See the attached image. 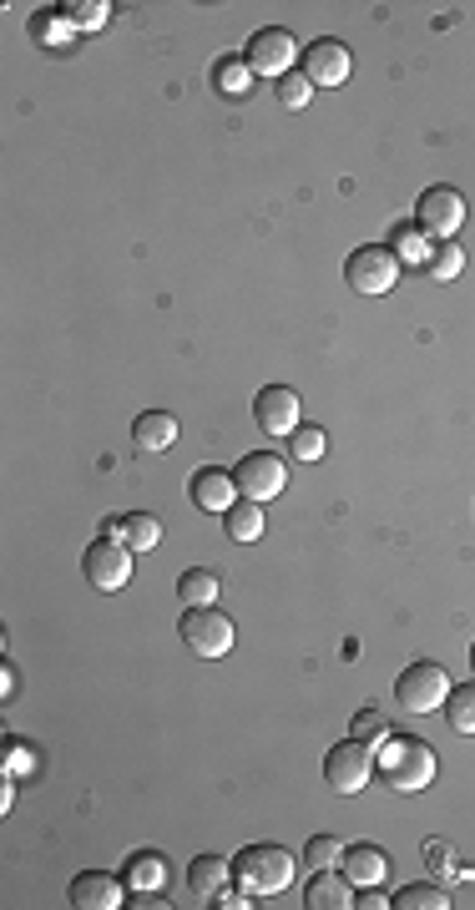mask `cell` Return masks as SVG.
Instances as JSON below:
<instances>
[{"label": "cell", "mask_w": 475, "mask_h": 910, "mask_svg": "<svg viewBox=\"0 0 475 910\" xmlns=\"http://www.w3.org/2000/svg\"><path fill=\"white\" fill-rule=\"evenodd\" d=\"M374 769L384 774V784L399 794H420L436 784V749L425 739H415V734H390V739L380 744V753H374Z\"/></svg>", "instance_id": "obj_1"}, {"label": "cell", "mask_w": 475, "mask_h": 910, "mask_svg": "<svg viewBox=\"0 0 475 910\" xmlns=\"http://www.w3.org/2000/svg\"><path fill=\"white\" fill-rule=\"evenodd\" d=\"M0 693H5V699H11V693H15V668H11V663H5V668H0Z\"/></svg>", "instance_id": "obj_36"}, {"label": "cell", "mask_w": 475, "mask_h": 910, "mask_svg": "<svg viewBox=\"0 0 475 910\" xmlns=\"http://www.w3.org/2000/svg\"><path fill=\"white\" fill-rule=\"evenodd\" d=\"M223 527H228V537H233V541H258V537H264V506L243 496V502H233L223 511Z\"/></svg>", "instance_id": "obj_21"}, {"label": "cell", "mask_w": 475, "mask_h": 910, "mask_svg": "<svg viewBox=\"0 0 475 910\" xmlns=\"http://www.w3.org/2000/svg\"><path fill=\"white\" fill-rule=\"evenodd\" d=\"M81 572H86V581H92L96 592H121L132 581V546L112 537L92 541L86 556H81Z\"/></svg>", "instance_id": "obj_8"}, {"label": "cell", "mask_w": 475, "mask_h": 910, "mask_svg": "<svg viewBox=\"0 0 475 910\" xmlns=\"http://www.w3.org/2000/svg\"><path fill=\"white\" fill-rule=\"evenodd\" d=\"M324 450H329V436H324V430H318V425H299V430H293L289 436V456L293 461H324Z\"/></svg>", "instance_id": "obj_26"}, {"label": "cell", "mask_w": 475, "mask_h": 910, "mask_svg": "<svg viewBox=\"0 0 475 910\" xmlns=\"http://www.w3.org/2000/svg\"><path fill=\"white\" fill-rule=\"evenodd\" d=\"M177 602L183 607H218V572L193 567L177 577Z\"/></svg>", "instance_id": "obj_20"}, {"label": "cell", "mask_w": 475, "mask_h": 910, "mask_svg": "<svg viewBox=\"0 0 475 910\" xmlns=\"http://www.w3.org/2000/svg\"><path fill=\"white\" fill-rule=\"evenodd\" d=\"M395 906L399 910H445L450 896L440 890V885H405V890H395Z\"/></svg>", "instance_id": "obj_27"}, {"label": "cell", "mask_w": 475, "mask_h": 910, "mask_svg": "<svg viewBox=\"0 0 475 910\" xmlns=\"http://www.w3.org/2000/svg\"><path fill=\"white\" fill-rule=\"evenodd\" d=\"M121 527H127V516H106V521H102V537L121 541Z\"/></svg>", "instance_id": "obj_35"}, {"label": "cell", "mask_w": 475, "mask_h": 910, "mask_svg": "<svg viewBox=\"0 0 475 910\" xmlns=\"http://www.w3.org/2000/svg\"><path fill=\"white\" fill-rule=\"evenodd\" d=\"M349 739H359V744H370V749H380V744L390 739V724H384V713H380V709L355 713V724H349Z\"/></svg>", "instance_id": "obj_28"}, {"label": "cell", "mask_w": 475, "mask_h": 910, "mask_svg": "<svg viewBox=\"0 0 475 910\" xmlns=\"http://www.w3.org/2000/svg\"><path fill=\"white\" fill-rule=\"evenodd\" d=\"M127 885H132L137 896H162V885H167V860H162L158 850L132 855V865H127Z\"/></svg>", "instance_id": "obj_19"}, {"label": "cell", "mask_w": 475, "mask_h": 910, "mask_svg": "<svg viewBox=\"0 0 475 910\" xmlns=\"http://www.w3.org/2000/svg\"><path fill=\"white\" fill-rule=\"evenodd\" d=\"M304 860H309V871H334V860H344V844L334 834H314L304 844Z\"/></svg>", "instance_id": "obj_31"}, {"label": "cell", "mask_w": 475, "mask_h": 910, "mask_svg": "<svg viewBox=\"0 0 475 910\" xmlns=\"http://www.w3.org/2000/svg\"><path fill=\"white\" fill-rule=\"evenodd\" d=\"M233 491H238V481H233V471H223V465H198L193 481H187V496H193L202 511H218V516L238 502Z\"/></svg>", "instance_id": "obj_14"}, {"label": "cell", "mask_w": 475, "mask_h": 910, "mask_svg": "<svg viewBox=\"0 0 475 910\" xmlns=\"http://www.w3.org/2000/svg\"><path fill=\"white\" fill-rule=\"evenodd\" d=\"M425 865H430V871H450V844L445 840H425Z\"/></svg>", "instance_id": "obj_33"}, {"label": "cell", "mask_w": 475, "mask_h": 910, "mask_svg": "<svg viewBox=\"0 0 475 910\" xmlns=\"http://www.w3.org/2000/svg\"><path fill=\"white\" fill-rule=\"evenodd\" d=\"M11 799H15V784H11V774H5V784H0V815L11 809Z\"/></svg>", "instance_id": "obj_37"}, {"label": "cell", "mask_w": 475, "mask_h": 910, "mask_svg": "<svg viewBox=\"0 0 475 910\" xmlns=\"http://www.w3.org/2000/svg\"><path fill=\"white\" fill-rule=\"evenodd\" d=\"M299 61H304V77L314 81V87H344V81H349V67H355V61H349V46L334 36L309 41Z\"/></svg>", "instance_id": "obj_12"}, {"label": "cell", "mask_w": 475, "mask_h": 910, "mask_svg": "<svg viewBox=\"0 0 475 910\" xmlns=\"http://www.w3.org/2000/svg\"><path fill=\"white\" fill-rule=\"evenodd\" d=\"M233 875L253 896H278L293 885V855L283 844H248V850H238Z\"/></svg>", "instance_id": "obj_2"}, {"label": "cell", "mask_w": 475, "mask_h": 910, "mask_svg": "<svg viewBox=\"0 0 475 910\" xmlns=\"http://www.w3.org/2000/svg\"><path fill=\"white\" fill-rule=\"evenodd\" d=\"M415 223H420L425 238H436V243H445V238L461 233L465 223V198L455 193V187H425L420 203H415Z\"/></svg>", "instance_id": "obj_10"}, {"label": "cell", "mask_w": 475, "mask_h": 910, "mask_svg": "<svg viewBox=\"0 0 475 910\" xmlns=\"http://www.w3.org/2000/svg\"><path fill=\"white\" fill-rule=\"evenodd\" d=\"M324 779L334 794H359L374 779V749L359 739H344L324 753Z\"/></svg>", "instance_id": "obj_9"}, {"label": "cell", "mask_w": 475, "mask_h": 910, "mask_svg": "<svg viewBox=\"0 0 475 910\" xmlns=\"http://www.w3.org/2000/svg\"><path fill=\"white\" fill-rule=\"evenodd\" d=\"M430 278L436 284H450V278H461V268H465V249L455 243V238H445V243H436V253H430Z\"/></svg>", "instance_id": "obj_25"}, {"label": "cell", "mask_w": 475, "mask_h": 910, "mask_svg": "<svg viewBox=\"0 0 475 910\" xmlns=\"http://www.w3.org/2000/svg\"><path fill=\"white\" fill-rule=\"evenodd\" d=\"M445 718L455 734H465V739H475V678L471 683H455L445 699Z\"/></svg>", "instance_id": "obj_22"}, {"label": "cell", "mask_w": 475, "mask_h": 910, "mask_svg": "<svg viewBox=\"0 0 475 910\" xmlns=\"http://www.w3.org/2000/svg\"><path fill=\"white\" fill-rule=\"evenodd\" d=\"M355 906H364V910H384V906H395V900H390V896H380V890H370V885H364V896H359Z\"/></svg>", "instance_id": "obj_34"}, {"label": "cell", "mask_w": 475, "mask_h": 910, "mask_svg": "<svg viewBox=\"0 0 475 910\" xmlns=\"http://www.w3.org/2000/svg\"><path fill=\"white\" fill-rule=\"evenodd\" d=\"M304 906L309 910H349L355 906V880L349 875H334V871H314L304 890Z\"/></svg>", "instance_id": "obj_17"}, {"label": "cell", "mask_w": 475, "mask_h": 910, "mask_svg": "<svg viewBox=\"0 0 475 910\" xmlns=\"http://www.w3.org/2000/svg\"><path fill=\"white\" fill-rule=\"evenodd\" d=\"M278 102L289 106V112H304L314 102V81L304 71H289V77H278Z\"/></svg>", "instance_id": "obj_29"}, {"label": "cell", "mask_w": 475, "mask_h": 910, "mask_svg": "<svg viewBox=\"0 0 475 910\" xmlns=\"http://www.w3.org/2000/svg\"><path fill=\"white\" fill-rule=\"evenodd\" d=\"M384 871H390V860H384L380 844H355V850H344V875L355 885H380Z\"/></svg>", "instance_id": "obj_18"}, {"label": "cell", "mask_w": 475, "mask_h": 910, "mask_svg": "<svg viewBox=\"0 0 475 910\" xmlns=\"http://www.w3.org/2000/svg\"><path fill=\"white\" fill-rule=\"evenodd\" d=\"M177 633L193 647V658H228L233 653V618H223L218 607H187Z\"/></svg>", "instance_id": "obj_4"}, {"label": "cell", "mask_w": 475, "mask_h": 910, "mask_svg": "<svg viewBox=\"0 0 475 910\" xmlns=\"http://www.w3.org/2000/svg\"><path fill=\"white\" fill-rule=\"evenodd\" d=\"M228 885H233V865H228V855H198L193 865H187V890H193V900H202V906H212Z\"/></svg>", "instance_id": "obj_15"}, {"label": "cell", "mask_w": 475, "mask_h": 910, "mask_svg": "<svg viewBox=\"0 0 475 910\" xmlns=\"http://www.w3.org/2000/svg\"><path fill=\"white\" fill-rule=\"evenodd\" d=\"M299 415H304V405H299V390H289V384H264L253 400V421L264 436H293Z\"/></svg>", "instance_id": "obj_11"}, {"label": "cell", "mask_w": 475, "mask_h": 910, "mask_svg": "<svg viewBox=\"0 0 475 910\" xmlns=\"http://www.w3.org/2000/svg\"><path fill=\"white\" fill-rule=\"evenodd\" d=\"M471 668H475V643H471Z\"/></svg>", "instance_id": "obj_38"}, {"label": "cell", "mask_w": 475, "mask_h": 910, "mask_svg": "<svg viewBox=\"0 0 475 910\" xmlns=\"http://www.w3.org/2000/svg\"><path fill=\"white\" fill-rule=\"evenodd\" d=\"M248 61H218L212 67V81H218V92L223 96H248Z\"/></svg>", "instance_id": "obj_30"}, {"label": "cell", "mask_w": 475, "mask_h": 910, "mask_svg": "<svg viewBox=\"0 0 475 910\" xmlns=\"http://www.w3.org/2000/svg\"><path fill=\"white\" fill-rule=\"evenodd\" d=\"M132 446L142 450V456H162V450L177 446V415H167V410H142L132 421Z\"/></svg>", "instance_id": "obj_16"}, {"label": "cell", "mask_w": 475, "mask_h": 910, "mask_svg": "<svg viewBox=\"0 0 475 910\" xmlns=\"http://www.w3.org/2000/svg\"><path fill=\"white\" fill-rule=\"evenodd\" d=\"M67 896L77 910H117V906H127V880H117L112 871H86L71 880Z\"/></svg>", "instance_id": "obj_13"}, {"label": "cell", "mask_w": 475, "mask_h": 910, "mask_svg": "<svg viewBox=\"0 0 475 910\" xmlns=\"http://www.w3.org/2000/svg\"><path fill=\"white\" fill-rule=\"evenodd\" d=\"M344 278H349V289L355 293H390L399 278V258L395 249H384V243H364L344 258Z\"/></svg>", "instance_id": "obj_6"}, {"label": "cell", "mask_w": 475, "mask_h": 910, "mask_svg": "<svg viewBox=\"0 0 475 910\" xmlns=\"http://www.w3.org/2000/svg\"><path fill=\"white\" fill-rule=\"evenodd\" d=\"M304 56V46L293 41V31H283V26H264V31H253V41H248V51H243V61H248V71L253 77H289L293 71V61Z\"/></svg>", "instance_id": "obj_5"}, {"label": "cell", "mask_w": 475, "mask_h": 910, "mask_svg": "<svg viewBox=\"0 0 475 910\" xmlns=\"http://www.w3.org/2000/svg\"><path fill=\"white\" fill-rule=\"evenodd\" d=\"M450 673L440 668V663H409L405 673L395 678V703L405 713H436V709H445V699H450Z\"/></svg>", "instance_id": "obj_3"}, {"label": "cell", "mask_w": 475, "mask_h": 910, "mask_svg": "<svg viewBox=\"0 0 475 910\" xmlns=\"http://www.w3.org/2000/svg\"><path fill=\"white\" fill-rule=\"evenodd\" d=\"M233 481H238V496H248V502L264 506L289 486V465H283V456H274V450H253V456H243V461L233 465Z\"/></svg>", "instance_id": "obj_7"}, {"label": "cell", "mask_w": 475, "mask_h": 910, "mask_svg": "<svg viewBox=\"0 0 475 910\" xmlns=\"http://www.w3.org/2000/svg\"><path fill=\"white\" fill-rule=\"evenodd\" d=\"M390 249H395V258H399V268L405 264H430V238L420 233V223H399L395 228V238H390Z\"/></svg>", "instance_id": "obj_23"}, {"label": "cell", "mask_w": 475, "mask_h": 910, "mask_svg": "<svg viewBox=\"0 0 475 910\" xmlns=\"http://www.w3.org/2000/svg\"><path fill=\"white\" fill-rule=\"evenodd\" d=\"M121 541L132 546V552H152L162 541V521L152 511H132L127 516V527H121Z\"/></svg>", "instance_id": "obj_24"}, {"label": "cell", "mask_w": 475, "mask_h": 910, "mask_svg": "<svg viewBox=\"0 0 475 910\" xmlns=\"http://www.w3.org/2000/svg\"><path fill=\"white\" fill-rule=\"evenodd\" d=\"M212 906H218V910H248L253 906V890H233V885H228V890L212 900Z\"/></svg>", "instance_id": "obj_32"}]
</instances>
